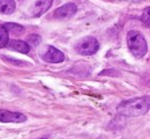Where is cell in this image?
<instances>
[{"label": "cell", "mask_w": 150, "mask_h": 139, "mask_svg": "<svg viewBox=\"0 0 150 139\" xmlns=\"http://www.w3.org/2000/svg\"><path fill=\"white\" fill-rule=\"evenodd\" d=\"M27 120V117L21 112H9L6 110H0V122L2 123H23Z\"/></svg>", "instance_id": "cell-6"}, {"label": "cell", "mask_w": 150, "mask_h": 139, "mask_svg": "<svg viewBox=\"0 0 150 139\" xmlns=\"http://www.w3.org/2000/svg\"><path fill=\"white\" fill-rule=\"evenodd\" d=\"M54 0H35L29 8V15L32 17H39L52 7Z\"/></svg>", "instance_id": "cell-4"}, {"label": "cell", "mask_w": 150, "mask_h": 139, "mask_svg": "<svg viewBox=\"0 0 150 139\" xmlns=\"http://www.w3.org/2000/svg\"><path fill=\"white\" fill-rule=\"evenodd\" d=\"M16 9L15 0H0V13L11 15Z\"/></svg>", "instance_id": "cell-9"}, {"label": "cell", "mask_w": 150, "mask_h": 139, "mask_svg": "<svg viewBox=\"0 0 150 139\" xmlns=\"http://www.w3.org/2000/svg\"><path fill=\"white\" fill-rule=\"evenodd\" d=\"M4 27L6 28V30L8 31V33L15 34V35H18V34H21L24 32V27L19 24H15V23H7L4 25Z\"/></svg>", "instance_id": "cell-11"}, {"label": "cell", "mask_w": 150, "mask_h": 139, "mask_svg": "<svg viewBox=\"0 0 150 139\" xmlns=\"http://www.w3.org/2000/svg\"><path fill=\"white\" fill-rule=\"evenodd\" d=\"M127 43L129 51L135 57L142 58L147 53V42L139 31H129L127 35Z\"/></svg>", "instance_id": "cell-2"}, {"label": "cell", "mask_w": 150, "mask_h": 139, "mask_svg": "<svg viewBox=\"0 0 150 139\" xmlns=\"http://www.w3.org/2000/svg\"><path fill=\"white\" fill-rule=\"evenodd\" d=\"M27 41H28L27 43L31 44L32 46H37L38 44L41 42V38H40L38 35H36V34H33V35H30L29 37H28Z\"/></svg>", "instance_id": "cell-12"}, {"label": "cell", "mask_w": 150, "mask_h": 139, "mask_svg": "<svg viewBox=\"0 0 150 139\" xmlns=\"http://www.w3.org/2000/svg\"><path fill=\"white\" fill-rule=\"evenodd\" d=\"M6 46L9 49L21 52V53L24 54L29 53L30 51V45L23 40H9Z\"/></svg>", "instance_id": "cell-8"}, {"label": "cell", "mask_w": 150, "mask_h": 139, "mask_svg": "<svg viewBox=\"0 0 150 139\" xmlns=\"http://www.w3.org/2000/svg\"><path fill=\"white\" fill-rule=\"evenodd\" d=\"M149 7H146L144 10L143 15H142V22L146 27H149V21H150V15H149Z\"/></svg>", "instance_id": "cell-13"}, {"label": "cell", "mask_w": 150, "mask_h": 139, "mask_svg": "<svg viewBox=\"0 0 150 139\" xmlns=\"http://www.w3.org/2000/svg\"><path fill=\"white\" fill-rule=\"evenodd\" d=\"M76 11H77V6L74 3H66L54 10V17L57 19H68L73 17Z\"/></svg>", "instance_id": "cell-7"}, {"label": "cell", "mask_w": 150, "mask_h": 139, "mask_svg": "<svg viewBox=\"0 0 150 139\" xmlns=\"http://www.w3.org/2000/svg\"><path fill=\"white\" fill-rule=\"evenodd\" d=\"M9 41V33L4 27V25H0V48H3L7 45Z\"/></svg>", "instance_id": "cell-10"}, {"label": "cell", "mask_w": 150, "mask_h": 139, "mask_svg": "<svg viewBox=\"0 0 150 139\" xmlns=\"http://www.w3.org/2000/svg\"><path fill=\"white\" fill-rule=\"evenodd\" d=\"M99 47L100 44L98 40L92 36H88L78 42L76 45V50L81 55H93L98 51Z\"/></svg>", "instance_id": "cell-3"}, {"label": "cell", "mask_w": 150, "mask_h": 139, "mask_svg": "<svg viewBox=\"0 0 150 139\" xmlns=\"http://www.w3.org/2000/svg\"><path fill=\"white\" fill-rule=\"evenodd\" d=\"M40 139H46V138H40Z\"/></svg>", "instance_id": "cell-15"}, {"label": "cell", "mask_w": 150, "mask_h": 139, "mask_svg": "<svg viewBox=\"0 0 150 139\" xmlns=\"http://www.w3.org/2000/svg\"><path fill=\"white\" fill-rule=\"evenodd\" d=\"M131 1H139V0H131Z\"/></svg>", "instance_id": "cell-14"}, {"label": "cell", "mask_w": 150, "mask_h": 139, "mask_svg": "<svg viewBox=\"0 0 150 139\" xmlns=\"http://www.w3.org/2000/svg\"><path fill=\"white\" fill-rule=\"evenodd\" d=\"M41 57L44 61L50 62V64H59L64 61L65 55L62 51L57 49L54 46H47L44 49L43 53L41 54Z\"/></svg>", "instance_id": "cell-5"}, {"label": "cell", "mask_w": 150, "mask_h": 139, "mask_svg": "<svg viewBox=\"0 0 150 139\" xmlns=\"http://www.w3.org/2000/svg\"><path fill=\"white\" fill-rule=\"evenodd\" d=\"M150 108V97L148 95L122 101L118 104L116 110L123 117H139L145 115Z\"/></svg>", "instance_id": "cell-1"}]
</instances>
